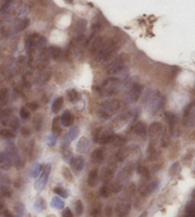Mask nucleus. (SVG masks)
Here are the masks:
<instances>
[{"instance_id":"obj_45","label":"nucleus","mask_w":195,"mask_h":217,"mask_svg":"<svg viewBox=\"0 0 195 217\" xmlns=\"http://www.w3.org/2000/svg\"><path fill=\"white\" fill-rule=\"evenodd\" d=\"M134 193H135V185H134V184H131L129 186H128L125 194H126V195L128 194L129 196H132Z\"/></svg>"},{"instance_id":"obj_35","label":"nucleus","mask_w":195,"mask_h":217,"mask_svg":"<svg viewBox=\"0 0 195 217\" xmlns=\"http://www.w3.org/2000/svg\"><path fill=\"white\" fill-rule=\"evenodd\" d=\"M126 143V140L125 138H123L122 136H119V135H114L112 141H111V144H113L115 147H118V148H122Z\"/></svg>"},{"instance_id":"obj_23","label":"nucleus","mask_w":195,"mask_h":217,"mask_svg":"<svg viewBox=\"0 0 195 217\" xmlns=\"http://www.w3.org/2000/svg\"><path fill=\"white\" fill-rule=\"evenodd\" d=\"M147 131H148V128L144 122L136 123V125L134 126V129H133L134 133L138 136H145L147 133Z\"/></svg>"},{"instance_id":"obj_53","label":"nucleus","mask_w":195,"mask_h":217,"mask_svg":"<svg viewBox=\"0 0 195 217\" xmlns=\"http://www.w3.org/2000/svg\"><path fill=\"white\" fill-rule=\"evenodd\" d=\"M3 217H15V216L12 215L8 210H5L3 211Z\"/></svg>"},{"instance_id":"obj_37","label":"nucleus","mask_w":195,"mask_h":217,"mask_svg":"<svg viewBox=\"0 0 195 217\" xmlns=\"http://www.w3.org/2000/svg\"><path fill=\"white\" fill-rule=\"evenodd\" d=\"M186 217H195V201L190 202L186 209Z\"/></svg>"},{"instance_id":"obj_56","label":"nucleus","mask_w":195,"mask_h":217,"mask_svg":"<svg viewBox=\"0 0 195 217\" xmlns=\"http://www.w3.org/2000/svg\"><path fill=\"white\" fill-rule=\"evenodd\" d=\"M65 1H67V2H69V3H72V0H65Z\"/></svg>"},{"instance_id":"obj_17","label":"nucleus","mask_w":195,"mask_h":217,"mask_svg":"<svg viewBox=\"0 0 195 217\" xmlns=\"http://www.w3.org/2000/svg\"><path fill=\"white\" fill-rule=\"evenodd\" d=\"M99 182V173L96 169L92 170L88 175V185L89 188H94Z\"/></svg>"},{"instance_id":"obj_21","label":"nucleus","mask_w":195,"mask_h":217,"mask_svg":"<svg viewBox=\"0 0 195 217\" xmlns=\"http://www.w3.org/2000/svg\"><path fill=\"white\" fill-rule=\"evenodd\" d=\"M165 117L168 123V126H170V131L171 133H173L174 132V128L176 126V122H177V118H176V115L174 113L172 112H166L165 113Z\"/></svg>"},{"instance_id":"obj_31","label":"nucleus","mask_w":195,"mask_h":217,"mask_svg":"<svg viewBox=\"0 0 195 217\" xmlns=\"http://www.w3.org/2000/svg\"><path fill=\"white\" fill-rule=\"evenodd\" d=\"M43 115L41 113H38L36 114V115L33 117V121H32V124H33V127L34 129L36 131H40L42 129V126H43Z\"/></svg>"},{"instance_id":"obj_49","label":"nucleus","mask_w":195,"mask_h":217,"mask_svg":"<svg viewBox=\"0 0 195 217\" xmlns=\"http://www.w3.org/2000/svg\"><path fill=\"white\" fill-rule=\"evenodd\" d=\"M21 133H22L24 136H29V135L31 134V131L28 129V128L22 127V128H21Z\"/></svg>"},{"instance_id":"obj_18","label":"nucleus","mask_w":195,"mask_h":217,"mask_svg":"<svg viewBox=\"0 0 195 217\" xmlns=\"http://www.w3.org/2000/svg\"><path fill=\"white\" fill-rule=\"evenodd\" d=\"M89 147V141L87 137H81L76 145V151L79 154H86Z\"/></svg>"},{"instance_id":"obj_28","label":"nucleus","mask_w":195,"mask_h":217,"mask_svg":"<svg viewBox=\"0 0 195 217\" xmlns=\"http://www.w3.org/2000/svg\"><path fill=\"white\" fill-rule=\"evenodd\" d=\"M64 104V98L63 97H57L51 104V112L53 113H58L59 111L62 109Z\"/></svg>"},{"instance_id":"obj_9","label":"nucleus","mask_w":195,"mask_h":217,"mask_svg":"<svg viewBox=\"0 0 195 217\" xmlns=\"http://www.w3.org/2000/svg\"><path fill=\"white\" fill-rule=\"evenodd\" d=\"M117 170V165L116 164H110L108 165L106 168H104L103 171H102V173H101V177L103 181L105 183H110V181L113 178L114 174H115V171Z\"/></svg>"},{"instance_id":"obj_44","label":"nucleus","mask_w":195,"mask_h":217,"mask_svg":"<svg viewBox=\"0 0 195 217\" xmlns=\"http://www.w3.org/2000/svg\"><path fill=\"white\" fill-rule=\"evenodd\" d=\"M0 190H1V193L5 197H11V189L8 186H2L1 189H0Z\"/></svg>"},{"instance_id":"obj_43","label":"nucleus","mask_w":195,"mask_h":217,"mask_svg":"<svg viewBox=\"0 0 195 217\" xmlns=\"http://www.w3.org/2000/svg\"><path fill=\"white\" fill-rule=\"evenodd\" d=\"M19 113H20V117H21L22 119H24V120L29 119V118H30V116H31V113H30L29 110H28L27 108H26V107L21 108V109H20Z\"/></svg>"},{"instance_id":"obj_55","label":"nucleus","mask_w":195,"mask_h":217,"mask_svg":"<svg viewBox=\"0 0 195 217\" xmlns=\"http://www.w3.org/2000/svg\"><path fill=\"white\" fill-rule=\"evenodd\" d=\"M47 217H56L55 215H54V214H50V215H48Z\"/></svg>"},{"instance_id":"obj_12","label":"nucleus","mask_w":195,"mask_h":217,"mask_svg":"<svg viewBox=\"0 0 195 217\" xmlns=\"http://www.w3.org/2000/svg\"><path fill=\"white\" fill-rule=\"evenodd\" d=\"M104 158H105V151H104L102 148L95 149L92 152V155H90L92 162L94 164H101L104 161Z\"/></svg>"},{"instance_id":"obj_16","label":"nucleus","mask_w":195,"mask_h":217,"mask_svg":"<svg viewBox=\"0 0 195 217\" xmlns=\"http://www.w3.org/2000/svg\"><path fill=\"white\" fill-rule=\"evenodd\" d=\"M70 164L75 171H81L85 167V160L82 156H75L72 157Z\"/></svg>"},{"instance_id":"obj_34","label":"nucleus","mask_w":195,"mask_h":217,"mask_svg":"<svg viewBox=\"0 0 195 217\" xmlns=\"http://www.w3.org/2000/svg\"><path fill=\"white\" fill-rule=\"evenodd\" d=\"M46 208V204H45V200L42 197H38L34 203V209L37 211H42L44 209Z\"/></svg>"},{"instance_id":"obj_11","label":"nucleus","mask_w":195,"mask_h":217,"mask_svg":"<svg viewBox=\"0 0 195 217\" xmlns=\"http://www.w3.org/2000/svg\"><path fill=\"white\" fill-rule=\"evenodd\" d=\"M114 135L115 134L112 132L111 130H110V129L103 130L102 129L101 132H100V133H99L97 142L100 143V144H109V143H111Z\"/></svg>"},{"instance_id":"obj_51","label":"nucleus","mask_w":195,"mask_h":217,"mask_svg":"<svg viewBox=\"0 0 195 217\" xmlns=\"http://www.w3.org/2000/svg\"><path fill=\"white\" fill-rule=\"evenodd\" d=\"M64 57H65V59H66V60L71 61V59H72V53H71V50H67L66 52H65Z\"/></svg>"},{"instance_id":"obj_30","label":"nucleus","mask_w":195,"mask_h":217,"mask_svg":"<svg viewBox=\"0 0 195 217\" xmlns=\"http://www.w3.org/2000/svg\"><path fill=\"white\" fill-rule=\"evenodd\" d=\"M50 207L56 210H62L65 207V203L61 198H59L58 196H55L50 201Z\"/></svg>"},{"instance_id":"obj_25","label":"nucleus","mask_w":195,"mask_h":217,"mask_svg":"<svg viewBox=\"0 0 195 217\" xmlns=\"http://www.w3.org/2000/svg\"><path fill=\"white\" fill-rule=\"evenodd\" d=\"M129 154H131V148H120L119 150L117 151L115 157L119 162H122L128 157Z\"/></svg>"},{"instance_id":"obj_47","label":"nucleus","mask_w":195,"mask_h":217,"mask_svg":"<svg viewBox=\"0 0 195 217\" xmlns=\"http://www.w3.org/2000/svg\"><path fill=\"white\" fill-rule=\"evenodd\" d=\"M62 217H73V214L70 208H66L64 209L63 212H62Z\"/></svg>"},{"instance_id":"obj_2","label":"nucleus","mask_w":195,"mask_h":217,"mask_svg":"<svg viewBox=\"0 0 195 217\" xmlns=\"http://www.w3.org/2000/svg\"><path fill=\"white\" fill-rule=\"evenodd\" d=\"M120 48V42L116 38H110V39L104 40V43L102 45L101 50L99 53L96 54L98 59L102 61H107L110 57H112L113 54L119 50Z\"/></svg>"},{"instance_id":"obj_38","label":"nucleus","mask_w":195,"mask_h":217,"mask_svg":"<svg viewBox=\"0 0 195 217\" xmlns=\"http://www.w3.org/2000/svg\"><path fill=\"white\" fill-rule=\"evenodd\" d=\"M54 193L57 195H59L60 197H63V198H67L69 196V193H68V191L65 189L64 188L62 187H56L54 189Z\"/></svg>"},{"instance_id":"obj_26","label":"nucleus","mask_w":195,"mask_h":217,"mask_svg":"<svg viewBox=\"0 0 195 217\" xmlns=\"http://www.w3.org/2000/svg\"><path fill=\"white\" fill-rule=\"evenodd\" d=\"M87 26H88V23H87V20L85 19H79L76 23H75V26H74V32L76 33H83L86 29H87Z\"/></svg>"},{"instance_id":"obj_33","label":"nucleus","mask_w":195,"mask_h":217,"mask_svg":"<svg viewBox=\"0 0 195 217\" xmlns=\"http://www.w3.org/2000/svg\"><path fill=\"white\" fill-rule=\"evenodd\" d=\"M43 170V166L41 164H39V163H35L33 164V166L32 167V170H31V175L32 177L33 178H36L37 176L40 175L41 171Z\"/></svg>"},{"instance_id":"obj_6","label":"nucleus","mask_w":195,"mask_h":217,"mask_svg":"<svg viewBox=\"0 0 195 217\" xmlns=\"http://www.w3.org/2000/svg\"><path fill=\"white\" fill-rule=\"evenodd\" d=\"M132 204H131V199L128 198V195H124L119 202L116 204L115 207V212L118 217H126L129 211H131Z\"/></svg>"},{"instance_id":"obj_42","label":"nucleus","mask_w":195,"mask_h":217,"mask_svg":"<svg viewBox=\"0 0 195 217\" xmlns=\"http://www.w3.org/2000/svg\"><path fill=\"white\" fill-rule=\"evenodd\" d=\"M74 210L76 215L80 216L83 213V204L81 200H77L75 202V205H74Z\"/></svg>"},{"instance_id":"obj_27","label":"nucleus","mask_w":195,"mask_h":217,"mask_svg":"<svg viewBox=\"0 0 195 217\" xmlns=\"http://www.w3.org/2000/svg\"><path fill=\"white\" fill-rule=\"evenodd\" d=\"M62 50H61V49L59 48V47H56V46H51V47H50L49 48V52H48V54H50V56L53 58L54 60H58L59 58H60V56H61V54H62Z\"/></svg>"},{"instance_id":"obj_50","label":"nucleus","mask_w":195,"mask_h":217,"mask_svg":"<svg viewBox=\"0 0 195 217\" xmlns=\"http://www.w3.org/2000/svg\"><path fill=\"white\" fill-rule=\"evenodd\" d=\"M28 107L31 111H36L38 109V104L36 102H31V103H29Z\"/></svg>"},{"instance_id":"obj_58","label":"nucleus","mask_w":195,"mask_h":217,"mask_svg":"<svg viewBox=\"0 0 195 217\" xmlns=\"http://www.w3.org/2000/svg\"><path fill=\"white\" fill-rule=\"evenodd\" d=\"M94 217H100V216H99V215H98V216H94Z\"/></svg>"},{"instance_id":"obj_19","label":"nucleus","mask_w":195,"mask_h":217,"mask_svg":"<svg viewBox=\"0 0 195 217\" xmlns=\"http://www.w3.org/2000/svg\"><path fill=\"white\" fill-rule=\"evenodd\" d=\"M62 132L61 129V121H60V117L56 116L54 118L53 123H51V132H53V135L55 136L56 138L60 135Z\"/></svg>"},{"instance_id":"obj_36","label":"nucleus","mask_w":195,"mask_h":217,"mask_svg":"<svg viewBox=\"0 0 195 217\" xmlns=\"http://www.w3.org/2000/svg\"><path fill=\"white\" fill-rule=\"evenodd\" d=\"M137 171L139 174L143 175L146 179H149L150 176V170L146 167V166H143V165H139L137 167Z\"/></svg>"},{"instance_id":"obj_13","label":"nucleus","mask_w":195,"mask_h":217,"mask_svg":"<svg viewBox=\"0 0 195 217\" xmlns=\"http://www.w3.org/2000/svg\"><path fill=\"white\" fill-rule=\"evenodd\" d=\"M159 185V182L158 181H152L150 184H148V185H144V186H142L141 189H140V193L142 195H144V196H147L150 193H152L153 191L157 189Z\"/></svg>"},{"instance_id":"obj_46","label":"nucleus","mask_w":195,"mask_h":217,"mask_svg":"<svg viewBox=\"0 0 195 217\" xmlns=\"http://www.w3.org/2000/svg\"><path fill=\"white\" fill-rule=\"evenodd\" d=\"M55 143H56V137L54 136L53 134L50 135V136L48 137V140H47V144H48L50 147H54V146L55 145Z\"/></svg>"},{"instance_id":"obj_41","label":"nucleus","mask_w":195,"mask_h":217,"mask_svg":"<svg viewBox=\"0 0 195 217\" xmlns=\"http://www.w3.org/2000/svg\"><path fill=\"white\" fill-rule=\"evenodd\" d=\"M29 25H30V19L29 18H25L24 20L20 21L19 24L17 25V27H16V30L17 31H23L25 29H27L29 27Z\"/></svg>"},{"instance_id":"obj_5","label":"nucleus","mask_w":195,"mask_h":217,"mask_svg":"<svg viewBox=\"0 0 195 217\" xmlns=\"http://www.w3.org/2000/svg\"><path fill=\"white\" fill-rule=\"evenodd\" d=\"M128 56L127 54H122L107 67V73L110 75H115L126 71L127 67L125 65V62L128 60Z\"/></svg>"},{"instance_id":"obj_29","label":"nucleus","mask_w":195,"mask_h":217,"mask_svg":"<svg viewBox=\"0 0 195 217\" xmlns=\"http://www.w3.org/2000/svg\"><path fill=\"white\" fill-rule=\"evenodd\" d=\"M68 98H69V101L71 102V103L75 104L80 100L81 95L76 90H74V89H71V90L68 91Z\"/></svg>"},{"instance_id":"obj_4","label":"nucleus","mask_w":195,"mask_h":217,"mask_svg":"<svg viewBox=\"0 0 195 217\" xmlns=\"http://www.w3.org/2000/svg\"><path fill=\"white\" fill-rule=\"evenodd\" d=\"M120 84V80L116 77H109L105 79L100 87H98V93L102 96H112L117 93V90Z\"/></svg>"},{"instance_id":"obj_20","label":"nucleus","mask_w":195,"mask_h":217,"mask_svg":"<svg viewBox=\"0 0 195 217\" xmlns=\"http://www.w3.org/2000/svg\"><path fill=\"white\" fill-rule=\"evenodd\" d=\"M2 121L5 125H8L10 128H11V129H14V130H17L19 128V120L15 116L10 115L6 118H3Z\"/></svg>"},{"instance_id":"obj_14","label":"nucleus","mask_w":195,"mask_h":217,"mask_svg":"<svg viewBox=\"0 0 195 217\" xmlns=\"http://www.w3.org/2000/svg\"><path fill=\"white\" fill-rule=\"evenodd\" d=\"M103 43H104V38L102 36L96 35L94 37V39L92 41V43H90V52H92V54H97L102 48Z\"/></svg>"},{"instance_id":"obj_10","label":"nucleus","mask_w":195,"mask_h":217,"mask_svg":"<svg viewBox=\"0 0 195 217\" xmlns=\"http://www.w3.org/2000/svg\"><path fill=\"white\" fill-rule=\"evenodd\" d=\"M163 132V126L160 122H153L150 124L148 130V133L150 138L155 139L158 136H160Z\"/></svg>"},{"instance_id":"obj_52","label":"nucleus","mask_w":195,"mask_h":217,"mask_svg":"<svg viewBox=\"0 0 195 217\" xmlns=\"http://www.w3.org/2000/svg\"><path fill=\"white\" fill-rule=\"evenodd\" d=\"M105 214L108 216V217H110L112 215V209L110 207H107L105 208Z\"/></svg>"},{"instance_id":"obj_3","label":"nucleus","mask_w":195,"mask_h":217,"mask_svg":"<svg viewBox=\"0 0 195 217\" xmlns=\"http://www.w3.org/2000/svg\"><path fill=\"white\" fill-rule=\"evenodd\" d=\"M145 101L148 111L153 114L162 111L165 105V98L158 92H149L146 95Z\"/></svg>"},{"instance_id":"obj_39","label":"nucleus","mask_w":195,"mask_h":217,"mask_svg":"<svg viewBox=\"0 0 195 217\" xmlns=\"http://www.w3.org/2000/svg\"><path fill=\"white\" fill-rule=\"evenodd\" d=\"M8 100V90L7 89H1L0 90V106H4Z\"/></svg>"},{"instance_id":"obj_8","label":"nucleus","mask_w":195,"mask_h":217,"mask_svg":"<svg viewBox=\"0 0 195 217\" xmlns=\"http://www.w3.org/2000/svg\"><path fill=\"white\" fill-rule=\"evenodd\" d=\"M142 92H143V87L138 83H136V84L134 83L131 87V89H129V91L127 94V100L132 102V103H135V102H137L138 99L140 98Z\"/></svg>"},{"instance_id":"obj_15","label":"nucleus","mask_w":195,"mask_h":217,"mask_svg":"<svg viewBox=\"0 0 195 217\" xmlns=\"http://www.w3.org/2000/svg\"><path fill=\"white\" fill-rule=\"evenodd\" d=\"M60 121H61V125L64 127H70L73 124L74 121V117L72 115V113L70 111H65L62 115L60 117Z\"/></svg>"},{"instance_id":"obj_1","label":"nucleus","mask_w":195,"mask_h":217,"mask_svg":"<svg viewBox=\"0 0 195 217\" xmlns=\"http://www.w3.org/2000/svg\"><path fill=\"white\" fill-rule=\"evenodd\" d=\"M121 108V102L118 99L111 98L105 100L100 104L97 111V115L102 119H109Z\"/></svg>"},{"instance_id":"obj_54","label":"nucleus","mask_w":195,"mask_h":217,"mask_svg":"<svg viewBox=\"0 0 195 217\" xmlns=\"http://www.w3.org/2000/svg\"><path fill=\"white\" fill-rule=\"evenodd\" d=\"M139 217H147V211H144V212H143Z\"/></svg>"},{"instance_id":"obj_7","label":"nucleus","mask_w":195,"mask_h":217,"mask_svg":"<svg viewBox=\"0 0 195 217\" xmlns=\"http://www.w3.org/2000/svg\"><path fill=\"white\" fill-rule=\"evenodd\" d=\"M50 171H51V164L48 163L43 168V170L41 171V174L39 175V178L36 180V182L34 184V188H35L36 190L42 191L45 189V187H46V185L48 183V179H49Z\"/></svg>"},{"instance_id":"obj_40","label":"nucleus","mask_w":195,"mask_h":217,"mask_svg":"<svg viewBox=\"0 0 195 217\" xmlns=\"http://www.w3.org/2000/svg\"><path fill=\"white\" fill-rule=\"evenodd\" d=\"M0 136H2L3 138H6V139H12L15 137V134L10 130L4 129L2 131H0Z\"/></svg>"},{"instance_id":"obj_57","label":"nucleus","mask_w":195,"mask_h":217,"mask_svg":"<svg viewBox=\"0 0 195 217\" xmlns=\"http://www.w3.org/2000/svg\"><path fill=\"white\" fill-rule=\"evenodd\" d=\"M2 206H3V205H2V204H1V203H0V209H1V208H2Z\"/></svg>"},{"instance_id":"obj_24","label":"nucleus","mask_w":195,"mask_h":217,"mask_svg":"<svg viewBox=\"0 0 195 217\" xmlns=\"http://www.w3.org/2000/svg\"><path fill=\"white\" fill-rule=\"evenodd\" d=\"M78 134H79V129H78V127H76V126L72 127L70 130V132H68L66 139H65V143H66V145L71 143L72 141H73L74 139H76Z\"/></svg>"},{"instance_id":"obj_32","label":"nucleus","mask_w":195,"mask_h":217,"mask_svg":"<svg viewBox=\"0 0 195 217\" xmlns=\"http://www.w3.org/2000/svg\"><path fill=\"white\" fill-rule=\"evenodd\" d=\"M62 175H63V177L65 178V179H66L70 183H72L74 181L73 175H72L71 170L67 167V166H63V167H62Z\"/></svg>"},{"instance_id":"obj_22","label":"nucleus","mask_w":195,"mask_h":217,"mask_svg":"<svg viewBox=\"0 0 195 217\" xmlns=\"http://www.w3.org/2000/svg\"><path fill=\"white\" fill-rule=\"evenodd\" d=\"M99 193L102 197L104 198H108L110 197L112 193H113V190H112V185L109 184V183H105L100 189L99 190Z\"/></svg>"},{"instance_id":"obj_48","label":"nucleus","mask_w":195,"mask_h":217,"mask_svg":"<svg viewBox=\"0 0 195 217\" xmlns=\"http://www.w3.org/2000/svg\"><path fill=\"white\" fill-rule=\"evenodd\" d=\"M168 141H170V140H168L167 135L163 134V136L161 138V145H162V147H167L168 145Z\"/></svg>"}]
</instances>
